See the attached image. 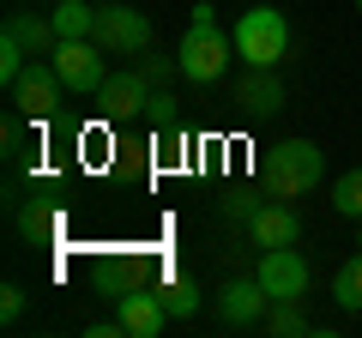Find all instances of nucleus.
Listing matches in <instances>:
<instances>
[{
    "label": "nucleus",
    "mask_w": 362,
    "mask_h": 338,
    "mask_svg": "<svg viewBox=\"0 0 362 338\" xmlns=\"http://www.w3.org/2000/svg\"><path fill=\"white\" fill-rule=\"evenodd\" d=\"M266 332H272V338H302V332H314L308 314H302V296L272 302V308H266Z\"/></svg>",
    "instance_id": "nucleus-15"
},
{
    "label": "nucleus",
    "mask_w": 362,
    "mask_h": 338,
    "mask_svg": "<svg viewBox=\"0 0 362 338\" xmlns=\"http://www.w3.org/2000/svg\"><path fill=\"white\" fill-rule=\"evenodd\" d=\"M49 18H54V37H90L97 30V6H85V0H61Z\"/></svg>",
    "instance_id": "nucleus-17"
},
{
    "label": "nucleus",
    "mask_w": 362,
    "mask_h": 338,
    "mask_svg": "<svg viewBox=\"0 0 362 338\" xmlns=\"http://www.w3.org/2000/svg\"><path fill=\"white\" fill-rule=\"evenodd\" d=\"M85 332L90 338H115V332H127V326H121V314H115V320H97V326H85Z\"/></svg>",
    "instance_id": "nucleus-25"
},
{
    "label": "nucleus",
    "mask_w": 362,
    "mask_h": 338,
    "mask_svg": "<svg viewBox=\"0 0 362 338\" xmlns=\"http://www.w3.org/2000/svg\"><path fill=\"white\" fill-rule=\"evenodd\" d=\"M61 230V218H54V206H18V235H30V242H49V235Z\"/></svg>",
    "instance_id": "nucleus-18"
},
{
    "label": "nucleus",
    "mask_w": 362,
    "mask_h": 338,
    "mask_svg": "<svg viewBox=\"0 0 362 338\" xmlns=\"http://www.w3.org/2000/svg\"><path fill=\"white\" fill-rule=\"evenodd\" d=\"M157 296H163L169 320H187V314H199V284H194V278H187V272H169Z\"/></svg>",
    "instance_id": "nucleus-14"
},
{
    "label": "nucleus",
    "mask_w": 362,
    "mask_h": 338,
    "mask_svg": "<svg viewBox=\"0 0 362 338\" xmlns=\"http://www.w3.org/2000/svg\"><path fill=\"white\" fill-rule=\"evenodd\" d=\"M139 73L151 78V85H169V78L181 73V61H175V54H145V61H139Z\"/></svg>",
    "instance_id": "nucleus-22"
},
{
    "label": "nucleus",
    "mask_w": 362,
    "mask_h": 338,
    "mask_svg": "<svg viewBox=\"0 0 362 338\" xmlns=\"http://www.w3.org/2000/svg\"><path fill=\"white\" fill-rule=\"evenodd\" d=\"M6 37H13L30 61L54 54V42H61V37H54V18H37V13H6Z\"/></svg>",
    "instance_id": "nucleus-13"
},
{
    "label": "nucleus",
    "mask_w": 362,
    "mask_h": 338,
    "mask_svg": "<svg viewBox=\"0 0 362 338\" xmlns=\"http://www.w3.org/2000/svg\"><path fill=\"white\" fill-rule=\"evenodd\" d=\"M332 302L344 314H362V254H350V260L332 272Z\"/></svg>",
    "instance_id": "nucleus-16"
},
{
    "label": "nucleus",
    "mask_w": 362,
    "mask_h": 338,
    "mask_svg": "<svg viewBox=\"0 0 362 338\" xmlns=\"http://www.w3.org/2000/svg\"><path fill=\"white\" fill-rule=\"evenodd\" d=\"M259 206H266V199H254V194H230V199H223V218H230V223H242V230H247V218H254Z\"/></svg>",
    "instance_id": "nucleus-23"
},
{
    "label": "nucleus",
    "mask_w": 362,
    "mask_h": 338,
    "mask_svg": "<svg viewBox=\"0 0 362 338\" xmlns=\"http://www.w3.org/2000/svg\"><path fill=\"white\" fill-rule=\"evenodd\" d=\"M230 42H235V54H242L247 66H284L296 37H290V18L278 13V6H247V13L235 18Z\"/></svg>",
    "instance_id": "nucleus-2"
},
{
    "label": "nucleus",
    "mask_w": 362,
    "mask_h": 338,
    "mask_svg": "<svg viewBox=\"0 0 362 338\" xmlns=\"http://www.w3.org/2000/svg\"><path fill=\"white\" fill-rule=\"evenodd\" d=\"M356 6H362V0H356Z\"/></svg>",
    "instance_id": "nucleus-27"
},
{
    "label": "nucleus",
    "mask_w": 362,
    "mask_h": 338,
    "mask_svg": "<svg viewBox=\"0 0 362 338\" xmlns=\"http://www.w3.org/2000/svg\"><path fill=\"white\" fill-rule=\"evenodd\" d=\"M25 66H30V54L18 49V42L6 37V30H0V85H6V91H13V78L25 73Z\"/></svg>",
    "instance_id": "nucleus-20"
},
{
    "label": "nucleus",
    "mask_w": 362,
    "mask_h": 338,
    "mask_svg": "<svg viewBox=\"0 0 362 338\" xmlns=\"http://www.w3.org/2000/svg\"><path fill=\"white\" fill-rule=\"evenodd\" d=\"M266 182L278 199H302L326 182V151L314 139H284L266 151Z\"/></svg>",
    "instance_id": "nucleus-3"
},
{
    "label": "nucleus",
    "mask_w": 362,
    "mask_h": 338,
    "mask_svg": "<svg viewBox=\"0 0 362 338\" xmlns=\"http://www.w3.org/2000/svg\"><path fill=\"white\" fill-rule=\"evenodd\" d=\"M25 290H18V284H6V290H0V320H6V326H18V320H25Z\"/></svg>",
    "instance_id": "nucleus-24"
},
{
    "label": "nucleus",
    "mask_w": 362,
    "mask_h": 338,
    "mask_svg": "<svg viewBox=\"0 0 362 338\" xmlns=\"http://www.w3.org/2000/svg\"><path fill=\"white\" fill-rule=\"evenodd\" d=\"M356 247H362V218H356Z\"/></svg>",
    "instance_id": "nucleus-26"
},
{
    "label": "nucleus",
    "mask_w": 362,
    "mask_h": 338,
    "mask_svg": "<svg viewBox=\"0 0 362 338\" xmlns=\"http://www.w3.org/2000/svg\"><path fill=\"white\" fill-rule=\"evenodd\" d=\"M296 235H302V218L284 199H266V206L247 218V242L254 247H296Z\"/></svg>",
    "instance_id": "nucleus-12"
},
{
    "label": "nucleus",
    "mask_w": 362,
    "mask_h": 338,
    "mask_svg": "<svg viewBox=\"0 0 362 338\" xmlns=\"http://www.w3.org/2000/svg\"><path fill=\"white\" fill-rule=\"evenodd\" d=\"M115 314H121V326H127L133 338H157L169 326V308H163V296L157 290H139V284H127L115 296Z\"/></svg>",
    "instance_id": "nucleus-11"
},
{
    "label": "nucleus",
    "mask_w": 362,
    "mask_h": 338,
    "mask_svg": "<svg viewBox=\"0 0 362 338\" xmlns=\"http://www.w3.org/2000/svg\"><path fill=\"white\" fill-rule=\"evenodd\" d=\"M90 42L109 54H151V18L139 6H97V30Z\"/></svg>",
    "instance_id": "nucleus-5"
},
{
    "label": "nucleus",
    "mask_w": 362,
    "mask_h": 338,
    "mask_svg": "<svg viewBox=\"0 0 362 338\" xmlns=\"http://www.w3.org/2000/svg\"><path fill=\"white\" fill-rule=\"evenodd\" d=\"M230 49L235 42L218 30V6L199 0L194 13H187V30H181V49H175L181 78H187V85H218L223 66H230Z\"/></svg>",
    "instance_id": "nucleus-1"
},
{
    "label": "nucleus",
    "mask_w": 362,
    "mask_h": 338,
    "mask_svg": "<svg viewBox=\"0 0 362 338\" xmlns=\"http://www.w3.org/2000/svg\"><path fill=\"white\" fill-rule=\"evenodd\" d=\"M13 109L18 115H30V121H49L54 109H61V97H66V78L54 73V61H30L25 73L13 78Z\"/></svg>",
    "instance_id": "nucleus-6"
},
{
    "label": "nucleus",
    "mask_w": 362,
    "mask_h": 338,
    "mask_svg": "<svg viewBox=\"0 0 362 338\" xmlns=\"http://www.w3.org/2000/svg\"><path fill=\"white\" fill-rule=\"evenodd\" d=\"M151 78L139 73V66H127V73H109V85L97 91V109H103L109 121H133V115H145V103H151Z\"/></svg>",
    "instance_id": "nucleus-10"
},
{
    "label": "nucleus",
    "mask_w": 362,
    "mask_h": 338,
    "mask_svg": "<svg viewBox=\"0 0 362 338\" xmlns=\"http://www.w3.org/2000/svg\"><path fill=\"white\" fill-rule=\"evenodd\" d=\"M266 308H272V290L254 278H223L218 290V320L230 326V332H247V326H266Z\"/></svg>",
    "instance_id": "nucleus-7"
},
{
    "label": "nucleus",
    "mask_w": 362,
    "mask_h": 338,
    "mask_svg": "<svg viewBox=\"0 0 362 338\" xmlns=\"http://www.w3.org/2000/svg\"><path fill=\"white\" fill-rule=\"evenodd\" d=\"M103 54H109V49H97L90 37H61L49 61H54V73L66 78V91H73V97H97V91L109 85V66H103Z\"/></svg>",
    "instance_id": "nucleus-4"
},
{
    "label": "nucleus",
    "mask_w": 362,
    "mask_h": 338,
    "mask_svg": "<svg viewBox=\"0 0 362 338\" xmlns=\"http://www.w3.org/2000/svg\"><path fill=\"white\" fill-rule=\"evenodd\" d=\"M332 211L338 218H362V169H344L332 182Z\"/></svg>",
    "instance_id": "nucleus-19"
},
{
    "label": "nucleus",
    "mask_w": 362,
    "mask_h": 338,
    "mask_svg": "<svg viewBox=\"0 0 362 338\" xmlns=\"http://www.w3.org/2000/svg\"><path fill=\"white\" fill-rule=\"evenodd\" d=\"M259 284L272 290V302L284 296H308V260H302L296 247H259Z\"/></svg>",
    "instance_id": "nucleus-8"
},
{
    "label": "nucleus",
    "mask_w": 362,
    "mask_h": 338,
    "mask_svg": "<svg viewBox=\"0 0 362 338\" xmlns=\"http://www.w3.org/2000/svg\"><path fill=\"white\" fill-rule=\"evenodd\" d=\"M145 115H151V121H157V127H163V133H175L181 109H175V97H169L163 85H157V91H151V103H145Z\"/></svg>",
    "instance_id": "nucleus-21"
},
{
    "label": "nucleus",
    "mask_w": 362,
    "mask_h": 338,
    "mask_svg": "<svg viewBox=\"0 0 362 338\" xmlns=\"http://www.w3.org/2000/svg\"><path fill=\"white\" fill-rule=\"evenodd\" d=\"M235 103H242L247 121H272L278 109L290 103V97H284V78H278V66H247V73L235 78Z\"/></svg>",
    "instance_id": "nucleus-9"
}]
</instances>
